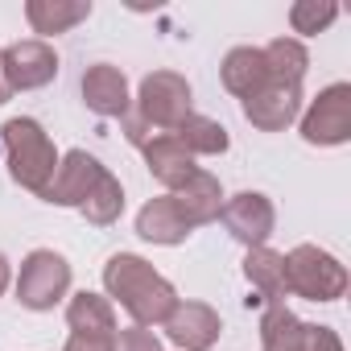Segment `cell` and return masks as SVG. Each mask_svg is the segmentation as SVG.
<instances>
[{"mask_svg": "<svg viewBox=\"0 0 351 351\" xmlns=\"http://www.w3.org/2000/svg\"><path fill=\"white\" fill-rule=\"evenodd\" d=\"M302 99H306L302 83H277V79H269L256 95L244 99V116L261 132H285L302 116Z\"/></svg>", "mask_w": 351, "mask_h": 351, "instance_id": "obj_11", "label": "cell"}, {"mask_svg": "<svg viewBox=\"0 0 351 351\" xmlns=\"http://www.w3.org/2000/svg\"><path fill=\"white\" fill-rule=\"evenodd\" d=\"M173 136L182 141V149H186L191 157H219V153H228V145H232L228 128H223L219 120H211V116H199V112H191L178 128H173Z\"/></svg>", "mask_w": 351, "mask_h": 351, "instance_id": "obj_20", "label": "cell"}, {"mask_svg": "<svg viewBox=\"0 0 351 351\" xmlns=\"http://www.w3.org/2000/svg\"><path fill=\"white\" fill-rule=\"evenodd\" d=\"M79 211H83V219L95 223V228H112V223L124 215V186H120V178H116L112 169H104V178L95 182V191L87 195V203H83Z\"/></svg>", "mask_w": 351, "mask_h": 351, "instance_id": "obj_23", "label": "cell"}, {"mask_svg": "<svg viewBox=\"0 0 351 351\" xmlns=\"http://www.w3.org/2000/svg\"><path fill=\"white\" fill-rule=\"evenodd\" d=\"M302 124V141L318 145V149H335L351 141V83H330L322 87L310 108L298 116Z\"/></svg>", "mask_w": 351, "mask_h": 351, "instance_id": "obj_6", "label": "cell"}, {"mask_svg": "<svg viewBox=\"0 0 351 351\" xmlns=\"http://www.w3.org/2000/svg\"><path fill=\"white\" fill-rule=\"evenodd\" d=\"M169 199H173V207L182 211V219L191 228H203V223H215L219 219L228 195H223V186H219V178H215L211 169H195Z\"/></svg>", "mask_w": 351, "mask_h": 351, "instance_id": "obj_14", "label": "cell"}, {"mask_svg": "<svg viewBox=\"0 0 351 351\" xmlns=\"http://www.w3.org/2000/svg\"><path fill=\"white\" fill-rule=\"evenodd\" d=\"M104 169L108 165L99 157H91L87 149H71V153H62V161L54 169V182L42 199L54 203V207H83L87 195L95 191V182L104 178Z\"/></svg>", "mask_w": 351, "mask_h": 351, "instance_id": "obj_10", "label": "cell"}, {"mask_svg": "<svg viewBox=\"0 0 351 351\" xmlns=\"http://www.w3.org/2000/svg\"><path fill=\"white\" fill-rule=\"evenodd\" d=\"M116 339V335H112ZM112 339L108 335H71L62 351H112Z\"/></svg>", "mask_w": 351, "mask_h": 351, "instance_id": "obj_27", "label": "cell"}, {"mask_svg": "<svg viewBox=\"0 0 351 351\" xmlns=\"http://www.w3.org/2000/svg\"><path fill=\"white\" fill-rule=\"evenodd\" d=\"M9 99H13V87L5 79V58H0V104H9Z\"/></svg>", "mask_w": 351, "mask_h": 351, "instance_id": "obj_29", "label": "cell"}, {"mask_svg": "<svg viewBox=\"0 0 351 351\" xmlns=\"http://www.w3.org/2000/svg\"><path fill=\"white\" fill-rule=\"evenodd\" d=\"M265 50V62H269V79L277 83H302L306 71H310V54L298 38H273Z\"/></svg>", "mask_w": 351, "mask_h": 351, "instance_id": "obj_21", "label": "cell"}, {"mask_svg": "<svg viewBox=\"0 0 351 351\" xmlns=\"http://www.w3.org/2000/svg\"><path fill=\"white\" fill-rule=\"evenodd\" d=\"M141 153H145L149 173H153V178H157L169 195L178 191V186L191 178V173L199 169V165H195V157L182 149V141L173 136V132H153V136L141 145Z\"/></svg>", "mask_w": 351, "mask_h": 351, "instance_id": "obj_13", "label": "cell"}, {"mask_svg": "<svg viewBox=\"0 0 351 351\" xmlns=\"http://www.w3.org/2000/svg\"><path fill=\"white\" fill-rule=\"evenodd\" d=\"M0 58H5V79L17 91H38L46 83L58 79V50L42 38H25V42H13L0 50Z\"/></svg>", "mask_w": 351, "mask_h": 351, "instance_id": "obj_8", "label": "cell"}, {"mask_svg": "<svg viewBox=\"0 0 351 351\" xmlns=\"http://www.w3.org/2000/svg\"><path fill=\"white\" fill-rule=\"evenodd\" d=\"M71 293V265L54 248H34L17 273V302L25 310H54Z\"/></svg>", "mask_w": 351, "mask_h": 351, "instance_id": "obj_5", "label": "cell"}, {"mask_svg": "<svg viewBox=\"0 0 351 351\" xmlns=\"http://www.w3.org/2000/svg\"><path fill=\"white\" fill-rule=\"evenodd\" d=\"M219 79H223V87L244 104L248 95H256V91L269 83L265 50H261V46H236V50H228L223 62H219Z\"/></svg>", "mask_w": 351, "mask_h": 351, "instance_id": "obj_16", "label": "cell"}, {"mask_svg": "<svg viewBox=\"0 0 351 351\" xmlns=\"http://www.w3.org/2000/svg\"><path fill=\"white\" fill-rule=\"evenodd\" d=\"M0 145H5L13 182L42 199L50 191V182H54L58 161H62V153L54 149L50 132L34 116H13V120H5V128H0Z\"/></svg>", "mask_w": 351, "mask_h": 351, "instance_id": "obj_2", "label": "cell"}, {"mask_svg": "<svg viewBox=\"0 0 351 351\" xmlns=\"http://www.w3.org/2000/svg\"><path fill=\"white\" fill-rule=\"evenodd\" d=\"M219 219H223L232 240H240L244 248H261V244H269V236L277 228V207L261 191H240V195L223 199Z\"/></svg>", "mask_w": 351, "mask_h": 351, "instance_id": "obj_7", "label": "cell"}, {"mask_svg": "<svg viewBox=\"0 0 351 351\" xmlns=\"http://www.w3.org/2000/svg\"><path fill=\"white\" fill-rule=\"evenodd\" d=\"M161 326H165V339L182 351H211L223 335V318L207 302H178Z\"/></svg>", "mask_w": 351, "mask_h": 351, "instance_id": "obj_9", "label": "cell"}, {"mask_svg": "<svg viewBox=\"0 0 351 351\" xmlns=\"http://www.w3.org/2000/svg\"><path fill=\"white\" fill-rule=\"evenodd\" d=\"M104 289H108V302L124 306V314L132 318V326H161L169 318V310L178 306V289H173L145 256L136 252H116L108 256L104 265Z\"/></svg>", "mask_w": 351, "mask_h": 351, "instance_id": "obj_1", "label": "cell"}, {"mask_svg": "<svg viewBox=\"0 0 351 351\" xmlns=\"http://www.w3.org/2000/svg\"><path fill=\"white\" fill-rule=\"evenodd\" d=\"M339 17V5L335 0H293L289 5V29L302 38H314V34H326Z\"/></svg>", "mask_w": 351, "mask_h": 351, "instance_id": "obj_24", "label": "cell"}, {"mask_svg": "<svg viewBox=\"0 0 351 351\" xmlns=\"http://www.w3.org/2000/svg\"><path fill=\"white\" fill-rule=\"evenodd\" d=\"M298 351H343V339H339L330 326H318V322H302V339H298Z\"/></svg>", "mask_w": 351, "mask_h": 351, "instance_id": "obj_25", "label": "cell"}, {"mask_svg": "<svg viewBox=\"0 0 351 351\" xmlns=\"http://www.w3.org/2000/svg\"><path fill=\"white\" fill-rule=\"evenodd\" d=\"M285 256V293L306 302H339L347 293V269L318 244H298Z\"/></svg>", "mask_w": 351, "mask_h": 351, "instance_id": "obj_3", "label": "cell"}, {"mask_svg": "<svg viewBox=\"0 0 351 351\" xmlns=\"http://www.w3.org/2000/svg\"><path fill=\"white\" fill-rule=\"evenodd\" d=\"M191 232H195V228L182 219V211L173 207L169 195H157V199H149V203L136 211V236L149 240V244L173 248V244H186Z\"/></svg>", "mask_w": 351, "mask_h": 351, "instance_id": "obj_15", "label": "cell"}, {"mask_svg": "<svg viewBox=\"0 0 351 351\" xmlns=\"http://www.w3.org/2000/svg\"><path fill=\"white\" fill-rule=\"evenodd\" d=\"M13 285V265H9V256L0 252V298H5V289Z\"/></svg>", "mask_w": 351, "mask_h": 351, "instance_id": "obj_28", "label": "cell"}, {"mask_svg": "<svg viewBox=\"0 0 351 351\" xmlns=\"http://www.w3.org/2000/svg\"><path fill=\"white\" fill-rule=\"evenodd\" d=\"M112 351H161V339L145 326H124V330H116Z\"/></svg>", "mask_w": 351, "mask_h": 351, "instance_id": "obj_26", "label": "cell"}, {"mask_svg": "<svg viewBox=\"0 0 351 351\" xmlns=\"http://www.w3.org/2000/svg\"><path fill=\"white\" fill-rule=\"evenodd\" d=\"M298 339H302V318L285 302L265 306V314H261V351H298Z\"/></svg>", "mask_w": 351, "mask_h": 351, "instance_id": "obj_22", "label": "cell"}, {"mask_svg": "<svg viewBox=\"0 0 351 351\" xmlns=\"http://www.w3.org/2000/svg\"><path fill=\"white\" fill-rule=\"evenodd\" d=\"M79 87H83V104H87L95 116H104V120H124V116L132 112L128 79H124V71L112 66V62H95V66H87Z\"/></svg>", "mask_w": 351, "mask_h": 351, "instance_id": "obj_12", "label": "cell"}, {"mask_svg": "<svg viewBox=\"0 0 351 351\" xmlns=\"http://www.w3.org/2000/svg\"><path fill=\"white\" fill-rule=\"evenodd\" d=\"M244 277H248V285L261 293L265 306H277V302L285 298V256L273 252L269 244L248 248V256H244Z\"/></svg>", "mask_w": 351, "mask_h": 351, "instance_id": "obj_18", "label": "cell"}, {"mask_svg": "<svg viewBox=\"0 0 351 351\" xmlns=\"http://www.w3.org/2000/svg\"><path fill=\"white\" fill-rule=\"evenodd\" d=\"M66 322L75 335H116V306L108 302V293H91V289H79L71 293L66 302Z\"/></svg>", "mask_w": 351, "mask_h": 351, "instance_id": "obj_19", "label": "cell"}, {"mask_svg": "<svg viewBox=\"0 0 351 351\" xmlns=\"http://www.w3.org/2000/svg\"><path fill=\"white\" fill-rule=\"evenodd\" d=\"M136 116L153 128V132H173L191 112H195V91L186 83V75L178 71H153L141 79V91L132 99Z\"/></svg>", "mask_w": 351, "mask_h": 351, "instance_id": "obj_4", "label": "cell"}, {"mask_svg": "<svg viewBox=\"0 0 351 351\" xmlns=\"http://www.w3.org/2000/svg\"><path fill=\"white\" fill-rule=\"evenodd\" d=\"M87 17H91V0H25V21L34 34H42V42L71 34Z\"/></svg>", "mask_w": 351, "mask_h": 351, "instance_id": "obj_17", "label": "cell"}]
</instances>
